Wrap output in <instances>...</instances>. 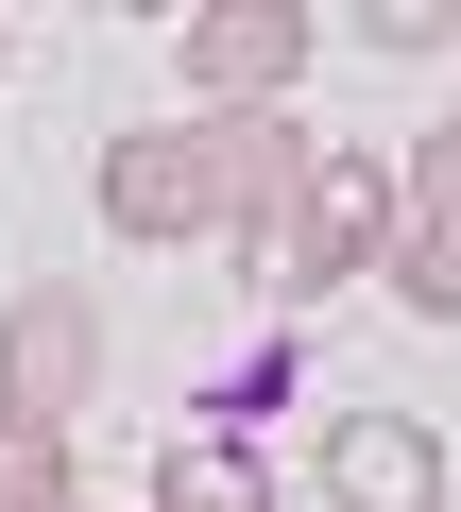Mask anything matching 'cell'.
I'll list each match as a JSON object with an SVG mask.
<instances>
[{
    "mask_svg": "<svg viewBox=\"0 0 461 512\" xmlns=\"http://www.w3.org/2000/svg\"><path fill=\"white\" fill-rule=\"evenodd\" d=\"M205 137V205H222V256H291V222H308V171H325V137L291 120V103H240V120H188Z\"/></svg>",
    "mask_w": 461,
    "mask_h": 512,
    "instance_id": "1",
    "label": "cell"
},
{
    "mask_svg": "<svg viewBox=\"0 0 461 512\" xmlns=\"http://www.w3.org/2000/svg\"><path fill=\"white\" fill-rule=\"evenodd\" d=\"M308 52H325L308 0H188V18H171V69H188V103H205V120L291 103V69H308Z\"/></svg>",
    "mask_w": 461,
    "mask_h": 512,
    "instance_id": "2",
    "label": "cell"
},
{
    "mask_svg": "<svg viewBox=\"0 0 461 512\" xmlns=\"http://www.w3.org/2000/svg\"><path fill=\"white\" fill-rule=\"evenodd\" d=\"M376 256H393V154H325L308 171V222H291V256H274V308H325V291H359L376 274Z\"/></svg>",
    "mask_w": 461,
    "mask_h": 512,
    "instance_id": "3",
    "label": "cell"
},
{
    "mask_svg": "<svg viewBox=\"0 0 461 512\" xmlns=\"http://www.w3.org/2000/svg\"><path fill=\"white\" fill-rule=\"evenodd\" d=\"M376 274H393L410 325H461V120L393 154V256H376Z\"/></svg>",
    "mask_w": 461,
    "mask_h": 512,
    "instance_id": "4",
    "label": "cell"
},
{
    "mask_svg": "<svg viewBox=\"0 0 461 512\" xmlns=\"http://www.w3.org/2000/svg\"><path fill=\"white\" fill-rule=\"evenodd\" d=\"M103 393V308L86 291H18V308H0V410H18V427H69Z\"/></svg>",
    "mask_w": 461,
    "mask_h": 512,
    "instance_id": "5",
    "label": "cell"
},
{
    "mask_svg": "<svg viewBox=\"0 0 461 512\" xmlns=\"http://www.w3.org/2000/svg\"><path fill=\"white\" fill-rule=\"evenodd\" d=\"M103 222H120L137 256H171V239H222V205H205V137H188V120H154V137H103Z\"/></svg>",
    "mask_w": 461,
    "mask_h": 512,
    "instance_id": "6",
    "label": "cell"
},
{
    "mask_svg": "<svg viewBox=\"0 0 461 512\" xmlns=\"http://www.w3.org/2000/svg\"><path fill=\"white\" fill-rule=\"evenodd\" d=\"M325 512H444V427L427 410H342L325 427Z\"/></svg>",
    "mask_w": 461,
    "mask_h": 512,
    "instance_id": "7",
    "label": "cell"
},
{
    "mask_svg": "<svg viewBox=\"0 0 461 512\" xmlns=\"http://www.w3.org/2000/svg\"><path fill=\"white\" fill-rule=\"evenodd\" d=\"M154 512H274V461H257L240 427H188L171 478H154Z\"/></svg>",
    "mask_w": 461,
    "mask_h": 512,
    "instance_id": "8",
    "label": "cell"
},
{
    "mask_svg": "<svg viewBox=\"0 0 461 512\" xmlns=\"http://www.w3.org/2000/svg\"><path fill=\"white\" fill-rule=\"evenodd\" d=\"M0 512H86V478H69V427H18V410H0Z\"/></svg>",
    "mask_w": 461,
    "mask_h": 512,
    "instance_id": "9",
    "label": "cell"
},
{
    "mask_svg": "<svg viewBox=\"0 0 461 512\" xmlns=\"http://www.w3.org/2000/svg\"><path fill=\"white\" fill-rule=\"evenodd\" d=\"M0 69H18V35H0Z\"/></svg>",
    "mask_w": 461,
    "mask_h": 512,
    "instance_id": "10",
    "label": "cell"
},
{
    "mask_svg": "<svg viewBox=\"0 0 461 512\" xmlns=\"http://www.w3.org/2000/svg\"><path fill=\"white\" fill-rule=\"evenodd\" d=\"M86 512H103V495H86Z\"/></svg>",
    "mask_w": 461,
    "mask_h": 512,
    "instance_id": "11",
    "label": "cell"
},
{
    "mask_svg": "<svg viewBox=\"0 0 461 512\" xmlns=\"http://www.w3.org/2000/svg\"><path fill=\"white\" fill-rule=\"evenodd\" d=\"M444 52H461V35H444Z\"/></svg>",
    "mask_w": 461,
    "mask_h": 512,
    "instance_id": "12",
    "label": "cell"
}]
</instances>
